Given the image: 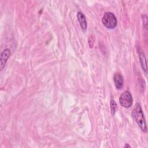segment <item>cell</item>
I'll return each mask as SVG.
<instances>
[{"instance_id":"obj_1","label":"cell","mask_w":148,"mask_h":148,"mask_svg":"<svg viewBox=\"0 0 148 148\" xmlns=\"http://www.w3.org/2000/svg\"><path fill=\"white\" fill-rule=\"evenodd\" d=\"M132 116L140 129L143 132H147V125L142 108L139 103H136L132 111Z\"/></svg>"},{"instance_id":"obj_2","label":"cell","mask_w":148,"mask_h":148,"mask_svg":"<svg viewBox=\"0 0 148 148\" xmlns=\"http://www.w3.org/2000/svg\"><path fill=\"white\" fill-rule=\"evenodd\" d=\"M102 21L103 25L108 29L114 28L117 24V21L114 14L112 12H106L104 14Z\"/></svg>"},{"instance_id":"obj_3","label":"cell","mask_w":148,"mask_h":148,"mask_svg":"<svg viewBox=\"0 0 148 148\" xmlns=\"http://www.w3.org/2000/svg\"><path fill=\"white\" fill-rule=\"evenodd\" d=\"M119 102L121 105L124 108H128L131 106L133 102V99L131 93L128 91H124L120 97Z\"/></svg>"},{"instance_id":"obj_4","label":"cell","mask_w":148,"mask_h":148,"mask_svg":"<svg viewBox=\"0 0 148 148\" xmlns=\"http://www.w3.org/2000/svg\"><path fill=\"white\" fill-rule=\"evenodd\" d=\"M113 80L117 89H122L124 85V80L122 75L119 73H116L113 76Z\"/></svg>"},{"instance_id":"obj_5","label":"cell","mask_w":148,"mask_h":148,"mask_svg":"<svg viewBox=\"0 0 148 148\" xmlns=\"http://www.w3.org/2000/svg\"><path fill=\"white\" fill-rule=\"evenodd\" d=\"M10 55V51L8 49H5L1 53V71H2Z\"/></svg>"},{"instance_id":"obj_6","label":"cell","mask_w":148,"mask_h":148,"mask_svg":"<svg viewBox=\"0 0 148 148\" xmlns=\"http://www.w3.org/2000/svg\"><path fill=\"white\" fill-rule=\"evenodd\" d=\"M77 20L80 23V25L82 31L83 32H85L87 29V21H86L85 16L82 12H79L77 13Z\"/></svg>"},{"instance_id":"obj_7","label":"cell","mask_w":148,"mask_h":148,"mask_svg":"<svg viewBox=\"0 0 148 148\" xmlns=\"http://www.w3.org/2000/svg\"><path fill=\"white\" fill-rule=\"evenodd\" d=\"M139 58H140V62L142 66V68L143 70L145 71V72H147V65H146V58L143 53H140L139 54Z\"/></svg>"},{"instance_id":"obj_8","label":"cell","mask_w":148,"mask_h":148,"mask_svg":"<svg viewBox=\"0 0 148 148\" xmlns=\"http://www.w3.org/2000/svg\"><path fill=\"white\" fill-rule=\"evenodd\" d=\"M110 109H111V113L113 115L114 114V113L116 112L117 110V103L113 99H112L110 101Z\"/></svg>"},{"instance_id":"obj_9","label":"cell","mask_w":148,"mask_h":148,"mask_svg":"<svg viewBox=\"0 0 148 148\" xmlns=\"http://www.w3.org/2000/svg\"><path fill=\"white\" fill-rule=\"evenodd\" d=\"M131 147V146H130V145H128L126 144V145L124 146V147Z\"/></svg>"}]
</instances>
